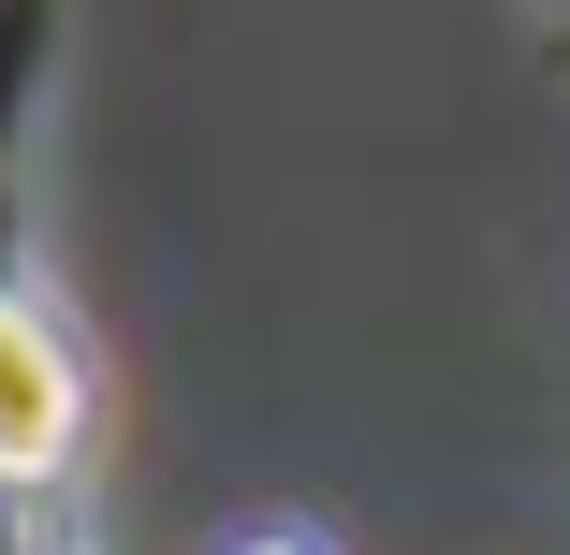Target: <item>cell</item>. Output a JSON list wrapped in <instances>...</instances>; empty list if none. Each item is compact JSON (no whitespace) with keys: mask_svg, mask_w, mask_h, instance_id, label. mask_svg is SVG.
I'll list each match as a JSON object with an SVG mask.
<instances>
[{"mask_svg":"<svg viewBox=\"0 0 570 555\" xmlns=\"http://www.w3.org/2000/svg\"><path fill=\"white\" fill-rule=\"evenodd\" d=\"M73 438H88V366H73V337H59L30 293H0V483L45 497V483L73 468Z\"/></svg>","mask_w":570,"mask_h":555,"instance_id":"6da1fadb","label":"cell"},{"mask_svg":"<svg viewBox=\"0 0 570 555\" xmlns=\"http://www.w3.org/2000/svg\"><path fill=\"white\" fill-rule=\"evenodd\" d=\"M249 555H307V541H249Z\"/></svg>","mask_w":570,"mask_h":555,"instance_id":"7a4b0ae2","label":"cell"}]
</instances>
